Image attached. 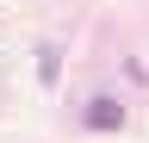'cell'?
<instances>
[{"label": "cell", "mask_w": 149, "mask_h": 143, "mask_svg": "<svg viewBox=\"0 0 149 143\" xmlns=\"http://www.w3.org/2000/svg\"><path fill=\"white\" fill-rule=\"evenodd\" d=\"M118 124H124V106L118 100H93L87 106V131H118Z\"/></svg>", "instance_id": "cell-1"}]
</instances>
